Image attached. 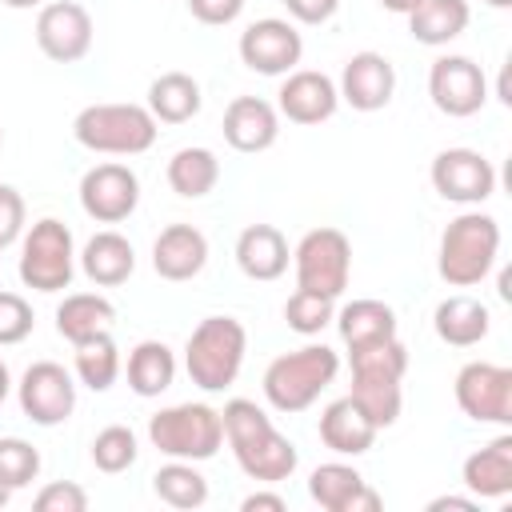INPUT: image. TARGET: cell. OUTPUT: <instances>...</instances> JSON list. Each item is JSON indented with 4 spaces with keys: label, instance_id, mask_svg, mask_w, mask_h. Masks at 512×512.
Masks as SVG:
<instances>
[{
    "label": "cell",
    "instance_id": "cell-1",
    "mask_svg": "<svg viewBox=\"0 0 512 512\" xmlns=\"http://www.w3.org/2000/svg\"><path fill=\"white\" fill-rule=\"evenodd\" d=\"M220 424H224V440L240 464V472L256 484H280L296 472L300 464V452L288 436L276 432L272 416L256 404V400H228L224 412H220Z\"/></svg>",
    "mask_w": 512,
    "mask_h": 512
},
{
    "label": "cell",
    "instance_id": "cell-2",
    "mask_svg": "<svg viewBox=\"0 0 512 512\" xmlns=\"http://www.w3.org/2000/svg\"><path fill=\"white\" fill-rule=\"evenodd\" d=\"M348 364H352L348 396L376 428H392L404 408V372H408V348L400 344V336L348 348Z\"/></svg>",
    "mask_w": 512,
    "mask_h": 512
},
{
    "label": "cell",
    "instance_id": "cell-3",
    "mask_svg": "<svg viewBox=\"0 0 512 512\" xmlns=\"http://www.w3.org/2000/svg\"><path fill=\"white\" fill-rule=\"evenodd\" d=\"M496 256H500V224L496 216L472 208L448 220V228L440 232L436 272L452 288H472L496 268Z\"/></svg>",
    "mask_w": 512,
    "mask_h": 512
},
{
    "label": "cell",
    "instance_id": "cell-4",
    "mask_svg": "<svg viewBox=\"0 0 512 512\" xmlns=\"http://www.w3.org/2000/svg\"><path fill=\"white\" fill-rule=\"evenodd\" d=\"M248 352V332L236 316H204L188 344H184V368L188 380L200 392H224L236 384Z\"/></svg>",
    "mask_w": 512,
    "mask_h": 512
},
{
    "label": "cell",
    "instance_id": "cell-5",
    "mask_svg": "<svg viewBox=\"0 0 512 512\" xmlns=\"http://www.w3.org/2000/svg\"><path fill=\"white\" fill-rule=\"evenodd\" d=\"M340 372V356L328 344H304L296 352L276 356L264 368V400L276 412H304L320 400V392L336 380Z\"/></svg>",
    "mask_w": 512,
    "mask_h": 512
},
{
    "label": "cell",
    "instance_id": "cell-6",
    "mask_svg": "<svg viewBox=\"0 0 512 512\" xmlns=\"http://www.w3.org/2000/svg\"><path fill=\"white\" fill-rule=\"evenodd\" d=\"M156 116L144 104H88L72 120V136L88 152L140 156L156 144Z\"/></svg>",
    "mask_w": 512,
    "mask_h": 512
},
{
    "label": "cell",
    "instance_id": "cell-7",
    "mask_svg": "<svg viewBox=\"0 0 512 512\" xmlns=\"http://www.w3.org/2000/svg\"><path fill=\"white\" fill-rule=\"evenodd\" d=\"M148 440L156 452L168 460H212L224 444V424L212 404L188 400V404H168L148 420Z\"/></svg>",
    "mask_w": 512,
    "mask_h": 512
},
{
    "label": "cell",
    "instance_id": "cell-8",
    "mask_svg": "<svg viewBox=\"0 0 512 512\" xmlns=\"http://www.w3.org/2000/svg\"><path fill=\"white\" fill-rule=\"evenodd\" d=\"M20 280L32 292H64L76 276V244L72 228L56 216L36 220L20 240Z\"/></svg>",
    "mask_w": 512,
    "mask_h": 512
},
{
    "label": "cell",
    "instance_id": "cell-9",
    "mask_svg": "<svg viewBox=\"0 0 512 512\" xmlns=\"http://www.w3.org/2000/svg\"><path fill=\"white\" fill-rule=\"evenodd\" d=\"M292 268H296V288L336 300L352 276V244L340 228H312L292 248Z\"/></svg>",
    "mask_w": 512,
    "mask_h": 512
},
{
    "label": "cell",
    "instance_id": "cell-10",
    "mask_svg": "<svg viewBox=\"0 0 512 512\" xmlns=\"http://www.w3.org/2000/svg\"><path fill=\"white\" fill-rule=\"evenodd\" d=\"M456 404L476 424H512V368L492 360H472L456 372Z\"/></svg>",
    "mask_w": 512,
    "mask_h": 512
},
{
    "label": "cell",
    "instance_id": "cell-11",
    "mask_svg": "<svg viewBox=\"0 0 512 512\" xmlns=\"http://www.w3.org/2000/svg\"><path fill=\"white\" fill-rule=\"evenodd\" d=\"M16 396H20V412L40 428H56L76 412V380L56 360L28 364L16 384Z\"/></svg>",
    "mask_w": 512,
    "mask_h": 512
},
{
    "label": "cell",
    "instance_id": "cell-12",
    "mask_svg": "<svg viewBox=\"0 0 512 512\" xmlns=\"http://www.w3.org/2000/svg\"><path fill=\"white\" fill-rule=\"evenodd\" d=\"M428 96L436 112L464 120L488 104V76L472 56H440L428 68Z\"/></svg>",
    "mask_w": 512,
    "mask_h": 512
},
{
    "label": "cell",
    "instance_id": "cell-13",
    "mask_svg": "<svg viewBox=\"0 0 512 512\" xmlns=\"http://www.w3.org/2000/svg\"><path fill=\"white\" fill-rule=\"evenodd\" d=\"M236 52H240L244 68L260 72V76H288L304 56V36L296 32V24H288L280 16H264L240 32Z\"/></svg>",
    "mask_w": 512,
    "mask_h": 512
},
{
    "label": "cell",
    "instance_id": "cell-14",
    "mask_svg": "<svg viewBox=\"0 0 512 512\" xmlns=\"http://www.w3.org/2000/svg\"><path fill=\"white\" fill-rule=\"evenodd\" d=\"M432 188L452 204H484L496 192V168L476 148H444L432 156Z\"/></svg>",
    "mask_w": 512,
    "mask_h": 512
},
{
    "label": "cell",
    "instance_id": "cell-15",
    "mask_svg": "<svg viewBox=\"0 0 512 512\" xmlns=\"http://www.w3.org/2000/svg\"><path fill=\"white\" fill-rule=\"evenodd\" d=\"M140 204V176L128 164H96L80 176V208L96 224H120Z\"/></svg>",
    "mask_w": 512,
    "mask_h": 512
},
{
    "label": "cell",
    "instance_id": "cell-16",
    "mask_svg": "<svg viewBox=\"0 0 512 512\" xmlns=\"http://www.w3.org/2000/svg\"><path fill=\"white\" fill-rule=\"evenodd\" d=\"M92 16L76 0H48L36 12V44L56 64H76L92 52Z\"/></svg>",
    "mask_w": 512,
    "mask_h": 512
},
{
    "label": "cell",
    "instance_id": "cell-17",
    "mask_svg": "<svg viewBox=\"0 0 512 512\" xmlns=\"http://www.w3.org/2000/svg\"><path fill=\"white\" fill-rule=\"evenodd\" d=\"M340 108V92H336V80L316 72V68H292L284 80H280V92H276V112L288 116L292 124H324L332 120Z\"/></svg>",
    "mask_w": 512,
    "mask_h": 512
},
{
    "label": "cell",
    "instance_id": "cell-18",
    "mask_svg": "<svg viewBox=\"0 0 512 512\" xmlns=\"http://www.w3.org/2000/svg\"><path fill=\"white\" fill-rule=\"evenodd\" d=\"M340 100L352 104L356 112H380L392 104V92H396V68L384 52H356L344 60V72H340V84H336Z\"/></svg>",
    "mask_w": 512,
    "mask_h": 512
},
{
    "label": "cell",
    "instance_id": "cell-19",
    "mask_svg": "<svg viewBox=\"0 0 512 512\" xmlns=\"http://www.w3.org/2000/svg\"><path fill=\"white\" fill-rule=\"evenodd\" d=\"M308 496L324 512H376L380 508V492H372L368 480L344 460L316 464L308 476Z\"/></svg>",
    "mask_w": 512,
    "mask_h": 512
},
{
    "label": "cell",
    "instance_id": "cell-20",
    "mask_svg": "<svg viewBox=\"0 0 512 512\" xmlns=\"http://www.w3.org/2000/svg\"><path fill=\"white\" fill-rule=\"evenodd\" d=\"M208 264V236L196 224H168L152 240V268L160 280H192Z\"/></svg>",
    "mask_w": 512,
    "mask_h": 512
},
{
    "label": "cell",
    "instance_id": "cell-21",
    "mask_svg": "<svg viewBox=\"0 0 512 512\" xmlns=\"http://www.w3.org/2000/svg\"><path fill=\"white\" fill-rule=\"evenodd\" d=\"M280 136V112L276 104L260 100V96H236L228 108H224V140L228 148L236 152H268Z\"/></svg>",
    "mask_w": 512,
    "mask_h": 512
},
{
    "label": "cell",
    "instance_id": "cell-22",
    "mask_svg": "<svg viewBox=\"0 0 512 512\" xmlns=\"http://www.w3.org/2000/svg\"><path fill=\"white\" fill-rule=\"evenodd\" d=\"M316 432H320L324 448H332L336 456H364L376 444V432L380 428L360 412V404L352 396H340V400L324 404Z\"/></svg>",
    "mask_w": 512,
    "mask_h": 512
},
{
    "label": "cell",
    "instance_id": "cell-23",
    "mask_svg": "<svg viewBox=\"0 0 512 512\" xmlns=\"http://www.w3.org/2000/svg\"><path fill=\"white\" fill-rule=\"evenodd\" d=\"M460 480L476 500H504L512 492V436L500 432L492 444L464 456Z\"/></svg>",
    "mask_w": 512,
    "mask_h": 512
},
{
    "label": "cell",
    "instance_id": "cell-24",
    "mask_svg": "<svg viewBox=\"0 0 512 512\" xmlns=\"http://www.w3.org/2000/svg\"><path fill=\"white\" fill-rule=\"evenodd\" d=\"M288 240L276 224H248L240 236H236V264L248 280H280L288 272Z\"/></svg>",
    "mask_w": 512,
    "mask_h": 512
},
{
    "label": "cell",
    "instance_id": "cell-25",
    "mask_svg": "<svg viewBox=\"0 0 512 512\" xmlns=\"http://www.w3.org/2000/svg\"><path fill=\"white\" fill-rule=\"evenodd\" d=\"M432 328H436V336H440L444 344H452V348H472V344H480V340L492 332V312H488L484 300L456 292V296H444V300L436 304Z\"/></svg>",
    "mask_w": 512,
    "mask_h": 512
},
{
    "label": "cell",
    "instance_id": "cell-26",
    "mask_svg": "<svg viewBox=\"0 0 512 512\" xmlns=\"http://www.w3.org/2000/svg\"><path fill=\"white\" fill-rule=\"evenodd\" d=\"M112 324H116V308L100 292H68L60 300V308H56V332L72 348L92 340V336H100V332H112Z\"/></svg>",
    "mask_w": 512,
    "mask_h": 512
},
{
    "label": "cell",
    "instance_id": "cell-27",
    "mask_svg": "<svg viewBox=\"0 0 512 512\" xmlns=\"http://www.w3.org/2000/svg\"><path fill=\"white\" fill-rule=\"evenodd\" d=\"M80 268H84V276L96 284V288H116V284H124L132 272H136V252H132V244L120 236V232H96L88 244H84V252H80Z\"/></svg>",
    "mask_w": 512,
    "mask_h": 512
},
{
    "label": "cell",
    "instance_id": "cell-28",
    "mask_svg": "<svg viewBox=\"0 0 512 512\" xmlns=\"http://www.w3.org/2000/svg\"><path fill=\"white\" fill-rule=\"evenodd\" d=\"M468 20H472L468 0H420L408 12V32H412L416 44L444 48L468 28Z\"/></svg>",
    "mask_w": 512,
    "mask_h": 512
},
{
    "label": "cell",
    "instance_id": "cell-29",
    "mask_svg": "<svg viewBox=\"0 0 512 512\" xmlns=\"http://www.w3.org/2000/svg\"><path fill=\"white\" fill-rule=\"evenodd\" d=\"M204 96H200V80L188 72H164L148 84V112L156 116V124H188L200 112Z\"/></svg>",
    "mask_w": 512,
    "mask_h": 512
},
{
    "label": "cell",
    "instance_id": "cell-30",
    "mask_svg": "<svg viewBox=\"0 0 512 512\" xmlns=\"http://www.w3.org/2000/svg\"><path fill=\"white\" fill-rule=\"evenodd\" d=\"M332 320H336V332H340L344 348H364V344L396 336V312L384 300H372V296L344 304Z\"/></svg>",
    "mask_w": 512,
    "mask_h": 512
},
{
    "label": "cell",
    "instance_id": "cell-31",
    "mask_svg": "<svg viewBox=\"0 0 512 512\" xmlns=\"http://www.w3.org/2000/svg\"><path fill=\"white\" fill-rule=\"evenodd\" d=\"M176 380V352L164 340H140L128 352V388L144 400L168 392Z\"/></svg>",
    "mask_w": 512,
    "mask_h": 512
},
{
    "label": "cell",
    "instance_id": "cell-32",
    "mask_svg": "<svg viewBox=\"0 0 512 512\" xmlns=\"http://www.w3.org/2000/svg\"><path fill=\"white\" fill-rule=\"evenodd\" d=\"M164 176H168V188H172L176 196H184V200H200V196H208V192L220 184V160H216L212 148L192 144V148L172 152Z\"/></svg>",
    "mask_w": 512,
    "mask_h": 512
},
{
    "label": "cell",
    "instance_id": "cell-33",
    "mask_svg": "<svg viewBox=\"0 0 512 512\" xmlns=\"http://www.w3.org/2000/svg\"><path fill=\"white\" fill-rule=\"evenodd\" d=\"M152 492H156L168 508L188 512V508H200V504L208 500V480L196 472L192 460H168L164 468H156Z\"/></svg>",
    "mask_w": 512,
    "mask_h": 512
},
{
    "label": "cell",
    "instance_id": "cell-34",
    "mask_svg": "<svg viewBox=\"0 0 512 512\" xmlns=\"http://www.w3.org/2000/svg\"><path fill=\"white\" fill-rule=\"evenodd\" d=\"M120 376V348L112 332H100L84 344H76V380L92 392H108Z\"/></svg>",
    "mask_w": 512,
    "mask_h": 512
},
{
    "label": "cell",
    "instance_id": "cell-35",
    "mask_svg": "<svg viewBox=\"0 0 512 512\" xmlns=\"http://www.w3.org/2000/svg\"><path fill=\"white\" fill-rule=\"evenodd\" d=\"M136 456H140V444H136V432L128 424H108L92 440V464L100 472H108V476L128 472L136 464Z\"/></svg>",
    "mask_w": 512,
    "mask_h": 512
},
{
    "label": "cell",
    "instance_id": "cell-36",
    "mask_svg": "<svg viewBox=\"0 0 512 512\" xmlns=\"http://www.w3.org/2000/svg\"><path fill=\"white\" fill-rule=\"evenodd\" d=\"M332 304H336V300H328V296H316V292L296 288V292L288 296V304H284V320H288V328L300 332V336H320V332L332 324V316H336Z\"/></svg>",
    "mask_w": 512,
    "mask_h": 512
},
{
    "label": "cell",
    "instance_id": "cell-37",
    "mask_svg": "<svg viewBox=\"0 0 512 512\" xmlns=\"http://www.w3.org/2000/svg\"><path fill=\"white\" fill-rule=\"evenodd\" d=\"M40 476V452L20 436H0V484L4 488H28Z\"/></svg>",
    "mask_w": 512,
    "mask_h": 512
},
{
    "label": "cell",
    "instance_id": "cell-38",
    "mask_svg": "<svg viewBox=\"0 0 512 512\" xmlns=\"http://www.w3.org/2000/svg\"><path fill=\"white\" fill-rule=\"evenodd\" d=\"M32 304L20 296V292H0V348L8 344H20L32 336Z\"/></svg>",
    "mask_w": 512,
    "mask_h": 512
},
{
    "label": "cell",
    "instance_id": "cell-39",
    "mask_svg": "<svg viewBox=\"0 0 512 512\" xmlns=\"http://www.w3.org/2000/svg\"><path fill=\"white\" fill-rule=\"evenodd\" d=\"M88 508V492L72 480H52L36 492V512H84Z\"/></svg>",
    "mask_w": 512,
    "mask_h": 512
},
{
    "label": "cell",
    "instance_id": "cell-40",
    "mask_svg": "<svg viewBox=\"0 0 512 512\" xmlns=\"http://www.w3.org/2000/svg\"><path fill=\"white\" fill-rule=\"evenodd\" d=\"M24 232V196L12 184H0V248L20 240Z\"/></svg>",
    "mask_w": 512,
    "mask_h": 512
},
{
    "label": "cell",
    "instance_id": "cell-41",
    "mask_svg": "<svg viewBox=\"0 0 512 512\" xmlns=\"http://www.w3.org/2000/svg\"><path fill=\"white\" fill-rule=\"evenodd\" d=\"M188 12H192L200 24H208V28H224V24L240 20L244 0H188Z\"/></svg>",
    "mask_w": 512,
    "mask_h": 512
},
{
    "label": "cell",
    "instance_id": "cell-42",
    "mask_svg": "<svg viewBox=\"0 0 512 512\" xmlns=\"http://www.w3.org/2000/svg\"><path fill=\"white\" fill-rule=\"evenodd\" d=\"M280 4H284L288 16L300 20V24H324V20H332L336 8H340V0H280Z\"/></svg>",
    "mask_w": 512,
    "mask_h": 512
},
{
    "label": "cell",
    "instance_id": "cell-43",
    "mask_svg": "<svg viewBox=\"0 0 512 512\" xmlns=\"http://www.w3.org/2000/svg\"><path fill=\"white\" fill-rule=\"evenodd\" d=\"M240 508H244V512H284L288 504H284L280 492H252V496L240 500Z\"/></svg>",
    "mask_w": 512,
    "mask_h": 512
},
{
    "label": "cell",
    "instance_id": "cell-44",
    "mask_svg": "<svg viewBox=\"0 0 512 512\" xmlns=\"http://www.w3.org/2000/svg\"><path fill=\"white\" fill-rule=\"evenodd\" d=\"M444 508H456V512H472L476 508V496H436L428 504V512H444Z\"/></svg>",
    "mask_w": 512,
    "mask_h": 512
},
{
    "label": "cell",
    "instance_id": "cell-45",
    "mask_svg": "<svg viewBox=\"0 0 512 512\" xmlns=\"http://www.w3.org/2000/svg\"><path fill=\"white\" fill-rule=\"evenodd\" d=\"M416 4H420V0H380V8H384V12H396V16H408Z\"/></svg>",
    "mask_w": 512,
    "mask_h": 512
},
{
    "label": "cell",
    "instance_id": "cell-46",
    "mask_svg": "<svg viewBox=\"0 0 512 512\" xmlns=\"http://www.w3.org/2000/svg\"><path fill=\"white\" fill-rule=\"evenodd\" d=\"M4 8H16V12H28V8H44L48 0H0Z\"/></svg>",
    "mask_w": 512,
    "mask_h": 512
},
{
    "label": "cell",
    "instance_id": "cell-47",
    "mask_svg": "<svg viewBox=\"0 0 512 512\" xmlns=\"http://www.w3.org/2000/svg\"><path fill=\"white\" fill-rule=\"evenodd\" d=\"M8 392H12V376H8V364L0 360V404L8 400Z\"/></svg>",
    "mask_w": 512,
    "mask_h": 512
},
{
    "label": "cell",
    "instance_id": "cell-48",
    "mask_svg": "<svg viewBox=\"0 0 512 512\" xmlns=\"http://www.w3.org/2000/svg\"><path fill=\"white\" fill-rule=\"evenodd\" d=\"M484 4H492V8H512V0H484Z\"/></svg>",
    "mask_w": 512,
    "mask_h": 512
},
{
    "label": "cell",
    "instance_id": "cell-49",
    "mask_svg": "<svg viewBox=\"0 0 512 512\" xmlns=\"http://www.w3.org/2000/svg\"><path fill=\"white\" fill-rule=\"evenodd\" d=\"M8 496H12V488H4V484H0V508L8 504Z\"/></svg>",
    "mask_w": 512,
    "mask_h": 512
},
{
    "label": "cell",
    "instance_id": "cell-50",
    "mask_svg": "<svg viewBox=\"0 0 512 512\" xmlns=\"http://www.w3.org/2000/svg\"><path fill=\"white\" fill-rule=\"evenodd\" d=\"M0 144H4V128H0Z\"/></svg>",
    "mask_w": 512,
    "mask_h": 512
}]
</instances>
